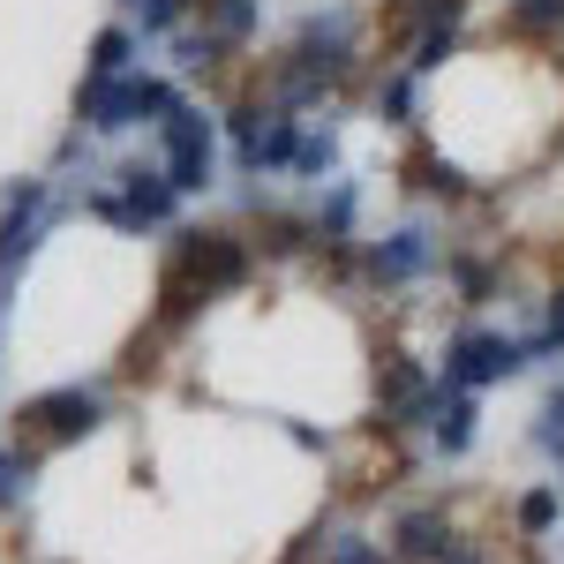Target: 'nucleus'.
Wrapping results in <instances>:
<instances>
[{
  "label": "nucleus",
  "mask_w": 564,
  "mask_h": 564,
  "mask_svg": "<svg viewBox=\"0 0 564 564\" xmlns=\"http://www.w3.org/2000/svg\"><path fill=\"white\" fill-rule=\"evenodd\" d=\"M181 106V90L166 76H113V84H84V129L90 135H129V129H159L166 113Z\"/></svg>",
  "instance_id": "obj_1"
},
{
  "label": "nucleus",
  "mask_w": 564,
  "mask_h": 564,
  "mask_svg": "<svg viewBox=\"0 0 564 564\" xmlns=\"http://www.w3.org/2000/svg\"><path fill=\"white\" fill-rule=\"evenodd\" d=\"M166 263H181L204 294H234V286H249V271H257V241L241 234V226H181L174 234V257Z\"/></svg>",
  "instance_id": "obj_2"
},
{
  "label": "nucleus",
  "mask_w": 564,
  "mask_h": 564,
  "mask_svg": "<svg viewBox=\"0 0 564 564\" xmlns=\"http://www.w3.org/2000/svg\"><path fill=\"white\" fill-rule=\"evenodd\" d=\"M181 188L166 181V166H121L113 188H90V218L121 226V234H151V226H174Z\"/></svg>",
  "instance_id": "obj_3"
},
{
  "label": "nucleus",
  "mask_w": 564,
  "mask_h": 564,
  "mask_svg": "<svg viewBox=\"0 0 564 564\" xmlns=\"http://www.w3.org/2000/svg\"><path fill=\"white\" fill-rule=\"evenodd\" d=\"M159 159H166V181H174L181 196H204L218 181V121L181 98L174 113L159 121Z\"/></svg>",
  "instance_id": "obj_4"
},
{
  "label": "nucleus",
  "mask_w": 564,
  "mask_h": 564,
  "mask_svg": "<svg viewBox=\"0 0 564 564\" xmlns=\"http://www.w3.org/2000/svg\"><path fill=\"white\" fill-rule=\"evenodd\" d=\"M520 369H527L520 339H505V332H489V324H467V332H452L436 384L444 391H489V384H505V377H520Z\"/></svg>",
  "instance_id": "obj_5"
},
{
  "label": "nucleus",
  "mask_w": 564,
  "mask_h": 564,
  "mask_svg": "<svg viewBox=\"0 0 564 564\" xmlns=\"http://www.w3.org/2000/svg\"><path fill=\"white\" fill-rule=\"evenodd\" d=\"M98 422H106V391H90V384L39 391V399L23 406V436H31V452H53V444H84Z\"/></svg>",
  "instance_id": "obj_6"
},
{
  "label": "nucleus",
  "mask_w": 564,
  "mask_h": 564,
  "mask_svg": "<svg viewBox=\"0 0 564 564\" xmlns=\"http://www.w3.org/2000/svg\"><path fill=\"white\" fill-rule=\"evenodd\" d=\"M361 271H369L377 286H414V279L436 271V234L430 226H399V234H384V241L361 249Z\"/></svg>",
  "instance_id": "obj_7"
},
{
  "label": "nucleus",
  "mask_w": 564,
  "mask_h": 564,
  "mask_svg": "<svg viewBox=\"0 0 564 564\" xmlns=\"http://www.w3.org/2000/svg\"><path fill=\"white\" fill-rule=\"evenodd\" d=\"M39 204H45V181L0 188V279H15V263L31 257V241H39Z\"/></svg>",
  "instance_id": "obj_8"
},
{
  "label": "nucleus",
  "mask_w": 564,
  "mask_h": 564,
  "mask_svg": "<svg viewBox=\"0 0 564 564\" xmlns=\"http://www.w3.org/2000/svg\"><path fill=\"white\" fill-rule=\"evenodd\" d=\"M452 542H459V534L444 520V505H406V512L391 520V564H436Z\"/></svg>",
  "instance_id": "obj_9"
},
{
  "label": "nucleus",
  "mask_w": 564,
  "mask_h": 564,
  "mask_svg": "<svg viewBox=\"0 0 564 564\" xmlns=\"http://www.w3.org/2000/svg\"><path fill=\"white\" fill-rule=\"evenodd\" d=\"M196 15H204V31H212L226 53H241V45L263 31V0H196Z\"/></svg>",
  "instance_id": "obj_10"
},
{
  "label": "nucleus",
  "mask_w": 564,
  "mask_h": 564,
  "mask_svg": "<svg viewBox=\"0 0 564 564\" xmlns=\"http://www.w3.org/2000/svg\"><path fill=\"white\" fill-rule=\"evenodd\" d=\"M475 422H481V399H475V391H444V406H436V422H430L436 452H444V459H459V452L475 444Z\"/></svg>",
  "instance_id": "obj_11"
},
{
  "label": "nucleus",
  "mask_w": 564,
  "mask_h": 564,
  "mask_svg": "<svg viewBox=\"0 0 564 564\" xmlns=\"http://www.w3.org/2000/svg\"><path fill=\"white\" fill-rule=\"evenodd\" d=\"M129 68H135V31H129V23H106V31L90 39L84 84H113V76H129Z\"/></svg>",
  "instance_id": "obj_12"
},
{
  "label": "nucleus",
  "mask_w": 564,
  "mask_h": 564,
  "mask_svg": "<svg viewBox=\"0 0 564 564\" xmlns=\"http://www.w3.org/2000/svg\"><path fill=\"white\" fill-rule=\"evenodd\" d=\"M564 520V497H557V481H542V489H527L520 505H512V527H520L527 542H542L550 527Z\"/></svg>",
  "instance_id": "obj_13"
},
{
  "label": "nucleus",
  "mask_w": 564,
  "mask_h": 564,
  "mask_svg": "<svg viewBox=\"0 0 564 564\" xmlns=\"http://www.w3.org/2000/svg\"><path fill=\"white\" fill-rule=\"evenodd\" d=\"M505 31L512 39H550V31H564V0H512L505 8Z\"/></svg>",
  "instance_id": "obj_14"
},
{
  "label": "nucleus",
  "mask_w": 564,
  "mask_h": 564,
  "mask_svg": "<svg viewBox=\"0 0 564 564\" xmlns=\"http://www.w3.org/2000/svg\"><path fill=\"white\" fill-rule=\"evenodd\" d=\"M452 53H459V23H422V39H414V61H406V68H414V76H436Z\"/></svg>",
  "instance_id": "obj_15"
},
{
  "label": "nucleus",
  "mask_w": 564,
  "mask_h": 564,
  "mask_svg": "<svg viewBox=\"0 0 564 564\" xmlns=\"http://www.w3.org/2000/svg\"><path fill=\"white\" fill-rule=\"evenodd\" d=\"M414 84H422L414 68H399V76H384V84H377V113H384L391 129H414Z\"/></svg>",
  "instance_id": "obj_16"
},
{
  "label": "nucleus",
  "mask_w": 564,
  "mask_h": 564,
  "mask_svg": "<svg viewBox=\"0 0 564 564\" xmlns=\"http://www.w3.org/2000/svg\"><path fill=\"white\" fill-rule=\"evenodd\" d=\"M218 53H226V45H218L212 31H174V68L181 76H212Z\"/></svg>",
  "instance_id": "obj_17"
},
{
  "label": "nucleus",
  "mask_w": 564,
  "mask_h": 564,
  "mask_svg": "<svg viewBox=\"0 0 564 564\" xmlns=\"http://www.w3.org/2000/svg\"><path fill=\"white\" fill-rule=\"evenodd\" d=\"M444 271H452L459 302H489V286H497V271H489L481 257H444Z\"/></svg>",
  "instance_id": "obj_18"
},
{
  "label": "nucleus",
  "mask_w": 564,
  "mask_h": 564,
  "mask_svg": "<svg viewBox=\"0 0 564 564\" xmlns=\"http://www.w3.org/2000/svg\"><path fill=\"white\" fill-rule=\"evenodd\" d=\"M188 8H196V0H135V15H143V39H174L181 23H188Z\"/></svg>",
  "instance_id": "obj_19"
},
{
  "label": "nucleus",
  "mask_w": 564,
  "mask_h": 564,
  "mask_svg": "<svg viewBox=\"0 0 564 564\" xmlns=\"http://www.w3.org/2000/svg\"><path fill=\"white\" fill-rule=\"evenodd\" d=\"M332 159H339V143H332V129H302V151H294V174L316 181L332 174Z\"/></svg>",
  "instance_id": "obj_20"
},
{
  "label": "nucleus",
  "mask_w": 564,
  "mask_h": 564,
  "mask_svg": "<svg viewBox=\"0 0 564 564\" xmlns=\"http://www.w3.org/2000/svg\"><path fill=\"white\" fill-rule=\"evenodd\" d=\"M324 564H391V550L369 542V534H339V542L324 550Z\"/></svg>",
  "instance_id": "obj_21"
},
{
  "label": "nucleus",
  "mask_w": 564,
  "mask_h": 564,
  "mask_svg": "<svg viewBox=\"0 0 564 564\" xmlns=\"http://www.w3.org/2000/svg\"><path fill=\"white\" fill-rule=\"evenodd\" d=\"M534 436H542V452H557V459H564V391L542 399V430H534Z\"/></svg>",
  "instance_id": "obj_22"
},
{
  "label": "nucleus",
  "mask_w": 564,
  "mask_h": 564,
  "mask_svg": "<svg viewBox=\"0 0 564 564\" xmlns=\"http://www.w3.org/2000/svg\"><path fill=\"white\" fill-rule=\"evenodd\" d=\"M31 459H39V452H23V444H15V452H0V505H8V497L23 489V475H31Z\"/></svg>",
  "instance_id": "obj_23"
},
{
  "label": "nucleus",
  "mask_w": 564,
  "mask_h": 564,
  "mask_svg": "<svg viewBox=\"0 0 564 564\" xmlns=\"http://www.w3.org/2000/svg\"><path fill=\"white\" fill-rule=\"evenodd\" d=\"M542 339H550V347L564 354V294H557V302H550V324H542Z\"/></svg>",
  "instance_id": "obj_24"
},
{
  "label": "nucleus",
  "mask_w": 564,
  "mask_h": 564,
  "mask_svg": "<svg viewBox=\"0 0 564 564\" xmlns=\"http://www.w3.org/2000/svg\"><path fill=\"white\" fill-rule=\"evenodd\" d=\"M436 564H481V550H475V542H452V550H444Z\"/></svg>",
  "instance_id": "obj_25"
},
{
  "label": "nucleus",
  "mask_w": 564,
  "mask_h": 564,
  "mask_svg": "<svg viewBox=\"0 0 564 564\" xmlns=\"http://www.w3.org/2000/svg\"><path fill=\"white\" fill-rule=\"evenodd\" d=\"M557 497H564V481H557Z\"/></svg>",
  "instance_id": "obj_26"
},
{
  "label": "nucleus",
  "mask_w": 564,
  "mask_h": 564,
  "mask_svg": "<svg viewBox=\"0 0 564 564\" xmlns=\"http://www.w3.org/2000/svg\"><path fill=\"white\" fill-rule=\"evenodd\" d=\"M129 8H135V0H129Z\"/></svg>",
  "instance_id": "obj_27"
}]
</instances>
